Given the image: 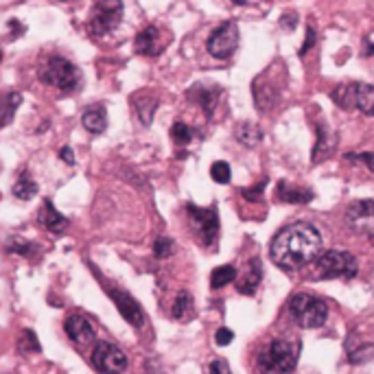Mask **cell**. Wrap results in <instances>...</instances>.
Segmentation results:
<instances>
[{
    "instance_id": "obj_1",
    "label": "cell",
    "mask_w": 374,
    "mask_h": 374,
    "mask_svg": "<svg viewBox=\"0 0 374 374\" xmlns=\"http://www.w3.org/2000/svg\"><path fill=\"white\" fill-rule=\"evenodd\" d=\"M322 252V235L313 224L295 222L276 232L269 245L272 261L287 272L311 265Z\"/></svg>"
},
{
    "instance_id": "obj_2",
    "label": "cell",
    "mask_w": 374,
    "mask_h": 374,
    "mask_svg": "<svg viewBox=\"0 0 374 374\" xmlns=\"http://www.w3.org/2000/svg\"><path fill=\"white\" fill-rule=\"evenodd\" d=\"M302 344L295 337H276L256 355V368L263 374H289L298 366Z\"/></svg>"
},
{
    "instance_id": "obj_3",
    "label": "cell",
    "mask_w": 374,
    "mask_h": 374,
    "mask_svg": "<svg viewBox=\"0 0 374 374\" xmlns=\"http://www.w3.org/2000/svg\"><path fill=\"white\" fill-rule=\"evenodd\" d=\"M315 263V272L317 278L322 280H335V278H344L351 280L359 274V261L357 256L351 254L348 250H326L319 252Z\"/></svg>"
},
{
    "instance_id": "obj_4",
    "label": "cell",
    "mask_w": 374,
    "mask_h": 374,
    "mask_svg": "<svg viewBox=\"0 0 374 374\" xmlns=\"http://www.w3.org/2000/svg\"><path fill=\"white\" fill-rule=\"evenodd\" d=\"M289 313L302 328H319L328 319V304L311 293H295L289 300Z\"/></svg>"
},
{
    "instance_id": "obj_5",
    "label": "cell",
    "mask_w": 374,
    "mask_h": 374,
    "mask_svg": "<svg viewBox=\"0 0 374 374\" xmlns=\"http://www.w3.org/2000/svg\"><path fill=\"white\" fill-rule=\"evenodd\" d=\"M40 79L46 86H53V88L61 90V92H72V90L79 88L81 75H79V68H77L70 59L53 55V57H48L46 63L42 66Z\"/></svg>"
},
{
    "instance_id": "obj_6",
    "label": "cell",
    "mask_w": 374,
    "mask_h": 374,
    "mask_svg": "<svg viewBox=\"0 0 374 374\" xmlns=\"http://www.w3.org/2000/svg\"><path fill=\"white\" fill-rule=\"evenodd\" d=\"M186 213H188V222L190 228L195 232L197 241L204 245V248H213L217 243L219 237V213L215 206L210 208H199L195 204H188L186 206Z\"/></svg>"
},
{
    "instance_id": "obj_7",
    "label": "cell",
    "mask_w": 374,
    "mask_h": 374,
    "mask_svg": "<svg viewBox=\"0 0 374 374\" xmlns=\"http://www.w3.org/2000/svg\"><path fill=\"white\" fill-rule=\"evenodd\" d=\"M90 364L101 374H123L127 370V355L112 342H97Z\"/></svg>"
},
{
    "instance_id": "obj_8",
    "label": "cell",
    "mask_w": 374,
    "mask_h": 374,
    "mask_svg": "<svg viewBox=\"0 0 374 374\" xmlns=\"http://www.w3.org/2000/svg\"><path fill=\"white\" fill-rule=\"evenodd\" d=\"M239 46V27L237 22H222L219 27L210 33L206 48L215 59H230L235 55V50Z\"/></svg>"
},
{
    "instance_id": "obj_9",
    "label": "cell",
    "mask_w": 374,
    "mask_h": 374,
    "mask_svg": "<svg viewBox=\"0 0 374 374\" xmlns=\"http://www.w3.org/2000/svg\"><path fill=\"white\" fill-rule=\"evenodd\" d=\"M123 3L121 0H101L90 18V31L95 35H108L121 24Z\"/></svg>"
},
{
    "instance_id": "obj_10",
    "label": "cell",
    "mask_w": 374,
    "mask_h": 374,
    "mask_svg": "<svg viewBox=\"0 0 374 374\" xmlns=\"http://www.w3.org/2000/svg\"><path fill=\"white\" fill-rule=\"evenodd\" d=\"M252 97H254V103H256V108H259V112L267 114L278 106L280 88L272 77H269V72H263L252 81Z\"/></svg>"
},
{
    "instance_id": "obj_11",
    "label": "cell",
    "mask_w": 374,
    "mask_h": 374,
    "mask_svg": "<svg viewBox=\"0 0 374 374\" xmlns=\"http://www.w3.org/2000/svg\"><path fill=\"white\" fill-rule=\"evenodd\" d=\"M110 298L114 300L116 308H119V313L130 322V324L134 328H143L145 322H147V315L143 311V306H140V302L136 298H132L130 293L123 291V289H108Z\"/></svg>"
},
{
    "instance_id": "obj_12",
    "label": "cell",
    "mask_w": 374,
    "mask_h": 374,
    "mask_svg": "<svg viewBox=\"0 0 374 374\" xmlns=\"http://www.w3.org/2000/svg\"><path fill=\"white\" fill-rule=\"evenodd\" d=\"M63 331L77 346H92L97 337L95 326L83 315H68L66 322H63Z\"/></svg>"
},
{
    "instance_id": "obj_13",
    "label": "cell",
    "mask_w": 374,
    "mask_h": 374,
    "mask_svg": "<svg viewBox=\"0 0 374 374\" xmlns=\"http://www.w3.org/2000/svg\"><path fill=\"white\" fill-rule=\"evenodd\" d=\"M186 97H188L193 103H197V106L204 110L206 116H213L217 103H219V97H222V88H219V86L195 83V86H193L188 92H186Z\"/></svg>"
},
{
    "instance_id": "obj_14",
    "label": "cell",
    "mask_w": 374,
    "mask_h": 374,
    "mask_svg": "<svg viewBox=\"0 0 374 374\" xmlns=\"http://www.w3.org/2000/svg\"><path fill=\"white\" fill-rule=\"evenodd\" d=\"M315 147H313V153H311V158H313V164H319V162H324L326 158H331V153L335 149V145H337V140H335V134L333 130L328 127L326 121H319L317 123V130H315Z\"/></svg>"
},
{
    "instance_id": "obj_15",
    "label": "cell",
    "mask_w": 374,
    "mask_h": 374,
    "mask_svg": "<svg viewBox=\"0 0 374 374\" xmlns=\"http://www.w3.org/2000/svg\"><path fill=\"white\" fill-rule=\"evenodd\" d=\"M348 86H351L353 108L366 116H374V86L359 83V81H353Z\"/></svg>"
},
{
    "instance_id": "obj_16",
    "label": "cell",
    "mask_w": 374,
    "mask_h": 374,
    "mask_svg": "<svg viewBox=\"0 0 374 374\" xmlns=\"http://www.w3.org/2000/svg\"><path fill=\"white\" fill-rule=\"evenodd\" d=\"M164 48V44L160 42V29L158 27H147L145 31H140L136 37V50L140 55L147 57H156L160 55V50Z\"/></svg>"
},
{
    "instance_id": "obj_17",
    "label": "cell",
    "mask_w": 374,
    "mask_h": 374,
    "mask_svg": "<svg viewBox=\"0 0 374 374\" xmlns=\"http://www.w3.org/2000/svg\"><path fill=\"white\" fill-rule=\"evenodd\" d=\"M276 197L285 204H308L315 197V193L311 188H300L285 182V179H280L276 186Z\"/></svg>"
},
{
    "instance_id": "obj_18",
    "label": "cell",
    "mask_w": 374,
    "mask_h": 374,
    "mask_svg": "<svg viewBox=\"0 0 374 374\" xmlns=\"http://www.w3.org/2000/svg\"><path fill=\"white\" fill-rule=\"evenodd\" d=\"M261 280H263V265L259 259H252L248 263V269L243 272L241 280L237 282V291L243 295H254L256 287L261 285Z\"/></svg>"
},
{
    "instance_id": "obj_19",
    "label": "cell",
    "mask_w": 374,
    "mask_h": 374,
    "mask_svg": "<svg viewBox=\"0 0 374 374\" xmlns=\"http://www.w3.org/2000/svg\"><path fill=\"white\" fill-rule=\"evenodd\" d=\"M40 224H42L48 232H53V235H61V232L68 228V219L57 213L53 201L44 199V206H42V210H40Z\"/></svg>"
},
{
    "instance_id": "obj_20",
    "label": "cell",
    "mask_w": 374,
    "mask_h": 374,
    "mask_svg": "<svg viewBox=\"0 0 374 374\" xmlns=\"http://www.w3.org/2000/svg\"><path fill=\"white\" fill-rule=\"evenodd\" d=\"M81 123L83 127L90 132V134H101L106 132L108 127V114H106V108L103 106H92L88 108L81 116Z\"/></svg>"
},
{
    "instance_id": "obj_21",
    "label": "cell",
    "mask_w": 374,
    "mask_h": 374,
    "mask_svg": "<svg viewBox=\"0 0 374 374\" xmlns=\"http://www.w3.org/2000/svg\"><path fill=\"white\" fill-rule=\"evenodd\" d=\"M346 219L355 226L364 222H374V199H361L351 204L346 210Z\"/></svg>"
},
{
    "instance_id": "obj_22",
    "label": "cell",
    "mask_w": 374,
    "mask_h": 374,
    "mask_svg": "<svg viewBox=\"0 0 374 374\" xmlns=\"http://www.w3.org/2000/svg\"><path fill=\"white\" fill-rule=\"evenodd\" d=\"M235 136L237 140L243 145V147H256L263 140V130L256 123L252 121H243L237 125V130H235Z\"/></svg>"
},
{
    "instance_id": "obj_23",
    "label": "cell",
    "mask_w": 374,
    "mask_h": 374,
    "mask_svg": "<svg viewBox=\"0 0 374 374\" xmlns=\"http://www.w3.org/2000/svg\"><path fill=\"white\" fill-rule=\"evenodd\" d=\"M20 103H22V95H18V92L0 95V130L14 121V114Z\"/></svg>"
},
{
    "instance_id": "obj_24",
    "label": "cell",
    "mask_w": 374,
    "mask_h": 374,
    "mask_svg": "<svg viewBox=\"0 0 374 374\" xmlns=\"http://www.w3.org/2000/svg\"><path fill=\"white\" fill-rule=\"evenodd\" d=\"M195 304H193V295L184 289L177 293V298L173 302V308H171V315L177 319V322H188L193 317V313H195V308H193Z\"/></svg>"
},
{
    "instance_id": "obj_25",
    "label": "cell",
    "mask_w": 374,
    "mask_h": 374,
    "mask_svg": "<svg viewBox=\"0 0 374 374\" xmlns=\"http://www.w3.org/2000/svg\"><path fill=\"white\" fill-rule=\"evenodd\" d=\"M35 193H37V184L33 182V177L27 171H22L18 182L14 184V195L22 201H29L31 197H35Z\"/></svg>"
},
{
    "instance_id": "obj_26",
    "label": "cell",
    "mask_w": 374,
    "mask_h": 374,
    "mask_svg": "<svg viewBox=\"0 0 374 374\" xmlns=\"http://www.w3.org/2000/svg\"><path fill=\"white\" fill-rule=\"evenodd\" d=\"M235 280H237V267L222 265V267L213 269V274H210V287H213V289H222V287L230 285V282H235Z\"/></svg>"
},
{
    "instance_id": "obj_27",
    "label": "cell",
    "mask_w": 374,
    "mask_h": 374,
    "mask_svg": "<svg viewBox=\"0 0 374 374\" xmlns=\"http://www.w3.org/2000/svg\"><path fill=\"white\" fill-rule=\"evenodd\" d=\"M156 110H158V101H156V99L149 97V95H143V97H140L138 106H136V112H138L140 123H143L145 127L151 125L153 114H156Z\"/></svg>"
},
{
    "instance_id": "obj_28",
    "label": "cell",
    "mask_w": 374,
    "mask_h": 374,
    "mask_svg": "<svg viewBox=\"0 0 374 374\" xmlns=\"http://www.w3.org/2000/svg\"><path fill=\"white\" fill-rule=\"evenodd\" d=\"M210 177L215 179L217 184H230L232 179V171H230V164L224 160H217L210 166Z\"/></svg>"
},
{
    "instance_id": "obj_29",
    "label": "cell",
    "mask_w": 374,
    "mask_h": 374,
    "mask_svg": "<svg viewBox=\"0 0 374 374\" xmlns=\"http://www.w3.org/2000/svg\"><path fill=\"white\" fill-rule=\"evenodd\" d=\"M171 138H173L175 145H188L190 140H193V130H190L186 123L177 121V123H173V127H171Z\"/></svg>"
},
{
    "instance_id": "obj_30",
    "label": "cell",
    "mask_w": 374,
    "mask_h": 374,
    "mask_svg": "<svg viewBox=\"0 0 374 374\" xmlns=\"http://www.w3.org/2000/svg\"><path fill=\"white\" fill-rule=\"evenodd\" d=\"M18 348L22 353H40V344H37V335L33 331H22V337L18 339Z\"/></svg>"
},
{
    "instance_id": "obj_31",
    "label": "cell",
    "mask_w": 374,
    "mask_h": 374,
    "mask_svg": "<svg viewBox=\"0 0 374 374\" xmlns=\"http://www.w3.org/2000/svg\"><path fill=\"white\" fill-rule=\"evenodd\" d=\"M173 250H175V243L169 237H158L156 243H153V254H156V259H169Z\"/></svg>"
},
{
    "instance_id": "obj_32",
    "label": "cell",
    "mask_w": 374,
    "mask_h": 374,
    "mask_svg": "<svg viewBox=\"0 0 374 374\" xmlns=\"http://www.w3.org/2000/svg\"><path fill=\"white\" fill-rule=\"evenodd\" d=\"M7 250H9V252H18V254H22V256H31V254L35 252V245L29 243V241H22V239L14 237V239L9 241Z\"/></svg>"
},
{
    "instance_id": "obj_33",
    "label": "cell",
    "mask_w": 374,
    "mask_h": 374,
    "mask_svg": "<svg viewBox=\"0 0 374 374\" xmlns=\"http://www.w3.org/2000/svg\"><path fill=\"white\" fill-rule=\"evenodd\" d=\"M346 158H348V160H357V162H361V164H366V166H368V171L374 173V153H370V151L346 153Z\"/></svg>"
},
{
    "instance_id": "obj_34",
    "label": "cell",
    "mask_w": 374,
    "mask_h": 374,
    "mask_svg": "<svg viewBox=\"0 0 374 374\" xmlns=\"http://www.w3.org/2000/svg\"><path fill=\"white\" fill-rule=\"evenodd\" d=\"M265 184H267V182H261V184H256V186H252V188H241V195L248 199V201H261V199H263Z\"/></svg>"
},
{
    "instance_id": "obj_35",
    "label": "cell",
    "mask_w": 374,
    "mask_h": 374,
    "mask_svg": "<svg viewBox=\"0 0 374 374\" xmlns=\"http://www.w3.org/2000/svg\"><path fill=\"white\" fill-rule=\"evenodd\" d=\"M317 42V35H315V29L313 27H306V37H304V44L300 46V55H306L308 50H311Z\"/></svg>"
},
{
    "instance_id": "obj_36",
    "label": "cell",
    "mask_w": 374,
    "mask_h": 374,
    "mask_svg": "<svg viewBox=\"0 0 374 374\" xmlns=\"http://www.w3.org/2000/svg\"><path fill=\"white\" fill-rule=\"evenodd\" d=\"M232 339H235V333H232L230 328H226V326H222L217 333H215V342H217V346H228Z\"/></svg>"
},
{
    "instance_id": "obj_37",
    "label": "cell",
    "mask_w": 374,
    "mask_h": 374,
    "mask_svg": "<svg viewBox=\"0 0 374 374\" xmlns=\"http://www.w3.org/2000/svg\"><path fill=\"white\" fill-rule=\"evenodd\" d=\"M280 27L293 31L295 27H298V14H293V11H289V14H282V18H280Z\"/></svg>"
},
{
    "instance_id": "obj_38",
    "label": "cell",
    "mask_w": 374,
    "mask_h": 374,
    "mask_svg": "<svg viewBox=\"0 0 374 374\" xmlns=\"http://www.w3.org/2000/svg\"><path fill=\"white\" fill-rule=\"evenodd\" d=\"M210 374H232L226 359H215L210 364Z\"/></svg>"
},
{
    "instance_id": "obj_39",
    "label": "cell",
    "mask_w": 374,
    "mask_h": 374,
    "mask_svg": "<svg viewBox=\"0 0 374 374\" xmlns=\"http://www.w3.org/2000/svg\"><path fill=\"white\" fill-rule=\"evenodd\" d=\"M59 156H61V160L66 162V164H75V151L70 147H61Z\"/></svg>"
},
{
    "instance_id": "obj_40",
    "label": "cell",
    "mask_w": 374,
    "mask_h": 374,
    "mask_svg": "<svg viewBox=\"0 0 374 374\" xmlns=\"http://www.w3.org/2000/svg\"><path fill=\"white\" fill-rule=\"evenodd\" d=\"M364 55H368V57H370V55H374V44L366 42V53H364Z\"/></svg>"
},
{
    "instance_id": "obj_41",
    "label": "cell",
    "mask_w": 374,
    "mask_h": 374,
    "mask_svg": "<svg viewBox=\"0 0 374 374\" xmlns=\"http://www.w3.org/2000/svg\"><path fill=\"white\" fill-rule=\"evenodd\" d=\"M0 61H3V48H0Z\"/></svg>"
},
{
    "instance_id": "obj_42",
    "label": "cell",
    "mask_w": 374,
    "mask_h": 374,
    "mask_svg": "<svg viewBox=\"0 0 374 374\" xmlns=\"http://www.w3.org/2000/svg\"><path fill=\"white\" fill-rule=\"evenodd\" d=\"M370 239H372V243H374V235H370Z\"/></svg>"
},
{
    "instance_id": "obj_43",
    "label": "cell",
    "mask_w": 374,
    "mask_h": 374,
    "mask_svg": "<svg viewBox=\"0 0 374 374\" xmlns=\"http://www.w3.org/2000/svg\"><path fill=\"white\" fill-rule=\"evenodd\" d=\"M59 3H66V0H59Z\"/></svg>"
}]
</instances>
